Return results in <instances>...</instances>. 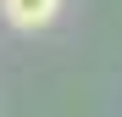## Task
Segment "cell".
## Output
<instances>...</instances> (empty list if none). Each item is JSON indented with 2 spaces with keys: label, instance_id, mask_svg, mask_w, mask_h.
Instances as JSON below:
<instances>
[{
  "label": "cell",
  "instance_id": "6da1fadb",
  "mask_svg": "<svg viewBox=\"0 0 122 117\" xmlns=\"http://www.w3.org/2000/svg\"><path fill=\"white\" fill-rule=\"evenodd\" d=\"M0 11H6V22L11 28H50L56 17H61V0H0Z\"/></svg>",
  "mask_w": 122,
  "mask_h": 117
}]
</instances>
